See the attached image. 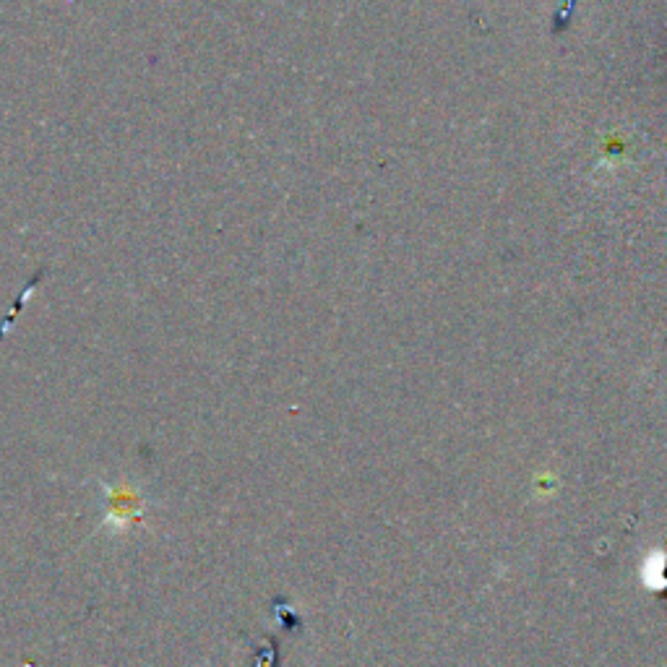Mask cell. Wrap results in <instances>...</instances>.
<instances>
[{
	"instance_id": "6da1fadb",
	"label": "cell",
	"mask_w": 667,
	"mask_h": 667,
	"mask_svg": "<svg viewBox=\"0 0 667 667\" xmlns=\"http://www.w3.org/2000/svg\"><path fill=\"white\" fill-rule=\"evenodd\" d=\"M107 493V509L105 524L107 527L128 529L133 522H139L144 511H141V498L128 488H105Z\"/></svg>"
}]
</instances>
